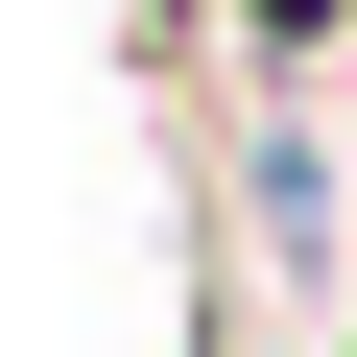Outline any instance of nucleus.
I'll list each match as a JSON object with an SVG mask.
<instances>
[{
    "label": "nucleus",
    "mask_w": 357,
    "mask_h": 357,
    "mask_svg": "<svg viewBox=\"0 0 357 357\" xmlns=\"http://www.w3.org/2000/svg\"><path fill=\"white\" fill-rule=\"evenodd\" d=\"M262 24H286V48H310V24H333V0H262Z\"/></svg>",
    "instance_id": "f257e3e1"
}]
</instances>
